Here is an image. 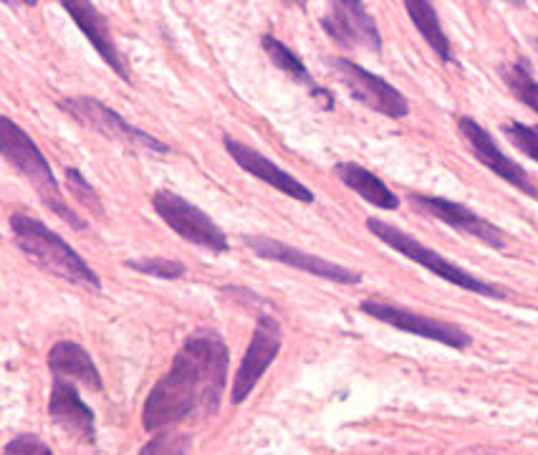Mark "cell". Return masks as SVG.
<instances>
[{
    "label": "cell",
    "instance_id": "cell-1",
    "mask_svg": "<svg viewBox=\"0 0 538 455\" xmlns=\"http://www.w3.org/2000/svg\"><path fill=\"white\" fill-rule=\"evenodd\" d=\"M228 344L213 329L190 334L172 367L152 387L142 410V425L147 433H162L182 423L190 415L210 418L218 413L228 375Z\"/></svg>",
    "mask_w": 538,
    "mask_h": 455
},
{
    "label": "cell",
    "instance_id": "cell-2",
    "mask_svg": "<svg viewBox=\"0 0 538 455\" xmlns=\"http://www.w3.org/2000/svg\"><path fill=\"white\" fill-rule=\"evenodd\" d=\"M11 233L16 246L43 268L46 273L64 279L74 286H84L91 291H102V281L94 273V268L59 236L48 228L41 220L31 218L26 213H13L11 215Z\"/></svg>",
    "mask_w": 538,
    "mask_h": 455
},
{
    "label": "cell",
    "instance_id": "cell-3",
    "mask_svg": "<svg viewBox=\"0 0 538 455\" xmlns=\"http://www.w3.org/2000/svg\"><path fill=\"white\" fill-rule=\"evenodd\" d=\"M0 150H3V157L31 182L36 195L41 198V203L46 205L51 213L64 218L76 231H86V220L81 218L79 213H74V208L64 200L59 180H56L54 170H51V165L46 162V157L41 155L36 142L28 137L26 129L18 127L11 117L0 119Z\"/></svg>",
    "mask_w": 538,
    "mask_h": 455
},
{
    "label": "cell",
    "instance_id": "cell-4",
    "mask_svg": "<svg viewBox=\"0 0 538 455\" xmlns=\"http://www.w3.org/2000/svg\"><path fill=\"white\" fill-rule=\"evenodd\" d=\"M367 228L379 238V241L387 243L389 248H395L397 253H402V256L410 258V261L420 263L422 268H427L430 273H435V276L445 279L448 284L458 286V289L470 291V294L488 296V299H506L508 296L506 291L498 289V286L478 279V276H473L470 271L455 266V263H450L448 258H443L437 251H432V248L422 246V243L415 241L410 233L400 231V228H395V225L384 223V220H379V218H369Z\"/></svg>",
    "mask_w": 538,
    "mask_h": 455
},
{
    "label": "cell",
    "instance_id": "cell-5",
    "mask_svg": "<svg viewBox=\"0 0 538 455\" xmlns=\"http://www.w3.org/2000/svg\"><path fill=\"white\" fill-rule=\"evenodd\" d=\"M152 205H155L157 215L185 241L195 243L200 248H208L213 253L230 251L228 236L215 225V220L200 208H195L192 203H187L185 198L172 193V190H157L152 195Z\"/></svg>",
    "mask_w": 538,
    "mask_h": 455
},
{
    "label": "cell",
    "instance_id": "cell-6",
    "mask_svg": "<svg viewBox=\"0 0 538 455\" xmlns=\"http://www.w3.org/2000/svg\"><path fill=\"white\" fill-rule=\"evenodd\" d=\"M329 64L334 69L336 79L347 86L349 94L372 112L384 114L389 119H402L410 114V102L405 99V94L389 81H384L382 76L372 74L364 66H359L357 61L344 59V56H334V59H329Z\"/></svg>",
    "mask_w": 538,
    "mask_h": 455
},
{
    "label": "cell",
    "instance_id": "cell-7",
    "mask_svg": "<svg viewBox=\"0 0 538 455\" xmlns=\"http://www.w3.org/2000/svg\"><path fill=\"white\" fill-rule=\"evenodd\" d=\"M59 107L64 109L66 114H71L79 124L94 129L96 134L109 137V140L122 142V145L127 147H137V150L142 152H170V147H167L165 142H160L157 137H152V134L142 132V129L132 127L127 119H122V114H117L112 107L99 102V99L71 97L59 102Z\"/></svg>",
    "mask_w": 538,
    "mask_h": 455
},
{
    "label": "cell",
    "instance_id": "cell-8",
    "mask_svg": "<svg viewBox=\"0 0 538 455\" xmlns=\"http://www.w3.org/2000/svg\"><path fill=\"white\" fill-rule=\"evenodd\" d=\"M359 309H362L364 314L372 316V319H377V322H384L389 324V327L400 329V332L432 339V342H440L450 349H458V352H463V349H468L470 344H473V337H470L463 327L450 322H440V319H432V316L420 314V311L402 309V306L395 304H384V301L377 299L362 301Z\"/></svg>",
    "mask_w": 538,
    "mask_h": 455
},
{
    "label": "cell",
    "instance_id": "cell-9",
    "mask_svg": "<svg viewBox=\"0 0 538 455\" xmlns=\"http://www.w3.org/2000/svg\"><path fill=\"white\" fill-rule=\"evenodd\" d=\"M278 352H281V327L273 316H261L258 327L253 332L251 344H248L243 362L238 367V375L233 382V402L240 405L253 390H256L258 380L266 375V370L276 362Z\"/></svg>",
    "mask_w": 538,
    "mask_h": 455
},
{
    "label": "cell",
    "instance_id": "cell-10",
    "mask_svg": "<svg viewBox=\"0 0 538 455\" xmlns=\"http://www.w3.org/2000/svg\"><path fill=\"white\" fill-rule=\"evenodd\" d=\"M246 246L251 248L256 256L268 258V261L286 263L291 268H299V271L311 273V276H319V279L334 281V284H359L362 281V273L352 271V268H344L339 263H331L326 258L314 256V253H306L301 248H293L288 243L276 241V238L268 236H246Z\"/></svg>",
    "mask_w": 538,
    "mask_h": 455
},
{
    "label": "cell",
    "instance_id": "cell-11",
    "mask_svg": "<svg viewBox=\"0 0 538 455\" xmlns=\"http://www.w3.org/2000/svg\"><path fill=\"white\" fill-rule=\"evenodd\" d=\"M458 127H460V132H463L465 142L470 145V150H473V157L480 162V165L488 167L493 175L506 180L508 185L518 188L521 193L531 195V198H538V188H536V182L531 180V175H528L518 162H513L511 157H508L506 152L496 145V140H493L491 132H488L483 124L475 122L473 117H460Z\"/></svg>",
    "mask_w": 538,
    "mask_h": 455
},
{
    "label": "cell",
    "instance_id": "cell-12",
    "mask_svg": "<svg viewBox=\"0 0 538 455\" xmlns=\"http://www.w3.org/2000/svg\"><path fill=\"white\" fill-rule=\"evenodd\" d=\"M321 28L344 49H367L374 54L382 51L377 23L359 0H336L329 16L321 18Z\"/></svg>",
    "mask_w": 538,
    "mask_h": 455
},
{
    "label": "cell",
    "instance_id": "cell-13",
    "mask_svg": "<svg viewBox=\"0 0 538 455\" xmlns=\"http://www.w3.org/2000/svg\"><path fill=\"white\" fill-rule=\"evenodd\" d=\"M410 203L415 205V208H420L422 213L432 215V218H437V220H443L445 225H450V228H455V231L465 233V236L478 238V241L485 243V246L498 248V251L506 248V236H503V231L498 228V225H493L491 220L480 218L478 213H473V210L465 208V205L455 203V200L437 198V195L412 193Z\"/></svg>",
    "mask_w": 538,
    "mask_h": 455
},
{
    "label": "cell",
    "instance_id": "cell-14",
    "mask_svg": "<svg viewBox=\"0 0 538 455\" xmlns=\"http://www.w3.org/2000/svg\"><path fill=\"white\" fill-rule=\"evenodd\" d=\"M225 150H228V155L233 157L235 165L243 167L246 172H251V175L258 177V180L268 182V185L276 188L278 193L288 195V198H293V200H301V203H314V193L306 188L304 182H299L293 175H288L286 170H281L276 162L263 157L261 152L253 150V147H248V145H243V142L228 137V140H225Z\"/></svg>",
    "mask_w": 538,
    "mask_h": 455
},
{
    "label": "cell",
    "instance_id": "cell-15",
    "mask_svg": "<svg viewBox=\"0 0 538 455\" xmlns=\"http://www.w3.org/2000/svg\"><path fill=\"white\" fill-rule=\"evenodd\" d=\"M48 415L59 428H64L71 438L81 440V443H96V418L94 410L86 405L79 397L71 382L56 380L51 400H48Z\"/></svg>",
    "mask_w": 538,
    "mask_h": 455
},
{
    "label": "cell",
    "instance_id": "cell-16",
    "mask_svg": "<svg viewBox=\"0 0 538 455\" xmlns=\"http://www.w3.org/2000/svg\"><path fill=\"white\" fill-rule=\"evenodd\" d=\"M61 6L69 11V16L74 18L76 26L81 28L86 38L91 41V46L96 49V54L102 56L109 66L114 69V74L122 76L124 81H129L127 64H124L122 54H119L117 43H114L112 31H109L107 18L102 16V11H96L94 3H86V0H64Z\"/></svg>",
    "mask_w": 538,
    "mask_h": 455
},
{
    "label": "cell",
    "instance_id": "cell-17",
    "mask_svg": "<svg viewBox=\"0 0 538 455\" xmlns=\"http://www.w3.org/2000/svg\"><path fill=\"white\" fill-rule=\"evenodd\" d=\"M48 370L54 372L56 380L81 382V385H86L94 392L104 390L102 375L96 370L94 359H91V354L76 342L54 344L51 352H48Z\"/></svg>",
    "mask_w": 538,
    "mask_h": 455
},
{
    "label": "cell",
    "instance_id": "cell-18",
    "mask_svg": "<svg viewBox=\"0 0 538 455\" xmlns=\"http://www.w3.org/2000/svg\"><path fill=\"white\" fill-rule=\"evenodd\" d=\"M334 172L349 190H354L359 198L372 203L374 208L382 210L400 208V198H397V195L392 193L372 170H367V167L357 165V162H339V165L334 167Z\"/></svg>",
    "mask_w": 538,
    "mask_h": 455
},
{
    "label": "cell",
    "instance_id": "cell-19",
    "mask_svg": "<svg viewBox=\"0 0 538 455\" xmlns=\"http://www.w3.org/2000/svg\"><path fill=\"white\" fill-rule=\"evenodd\" d=\"M405 11H407V16L412 18V23L417 26V31L422 33V38L430 43L432 51L440 56V61L453 64L455 61L453 46H450V38L445 36L443 23H440V18H437L435 6L427 3V0H405Z\"/></svg>",
    "mask_w": 538,
    "mask_h": 455
},
{
    "label": "cell",
    "instance_id": "cell-20",
    "mask_svg": "<svg viewBox=\"0 0 538 455\" xmlns=\"http://www.w3.org/2000/svg\"><path fill=\"white\" fill-rule=\"evenodd\" d=\"M261 46H263V51L268 54V59H271L273 64L278 66V69L286 71V74L291 76V79L299 81V84L309 86L311 91L316 89L314 79H311V74H309V69L304 66V61L296 56V51L288 49L286 43H281L278 38H273V36H263Z\"/></svg>",
    "mask_w": 538,
    "mask_h": 455
},
{
    "label": "cell",
    "instance_id": "cell-21",
    "mask_svg": "<svg viewBox=\"0 0 538 455\" xmlns=\"http://www.w3.org/2000/svg\"><path fill=\"white\" fill-rule=\"evenodd\" d=\"M503 81L511 89L513 97L518 99L521 104H526L531 112L538 114V81L533 79L531 69L523 61H516V64L503 66Z\"/></svg>",
    "mask_w": 538,
    "mask_h": 455
},
{
    "label": "cell",
    "instance_id": "cell-22",
    "mask_svg": "<svg viewBox=\"0 0 538 455\" xmlns=\"http://www.w3.org/2000/svg\"><path fill=\"white\" fill-rule=\"evenodd\" d=\"M192 450V438L187 433H165L150 440L139 450V455H190Z\"/></svg>",
    "mask_w": 538,
    "mask_h": 455
},
{
    "label": "cell",
    "instance_id": "cell-23",
    "mask_svg": "<svg viewBox=\"0 0 538 455\" xmlns=\"http://www.w3.org/2000/svg\"><path fill=\"white\" fill-rule=\"evenodd\" d=\"M127 268L137 273H147L155 279H182L185 276V266L172 258H144V261H127Z\"/></svg>",
    "mask_w": 538,
    "mask_h": 455
},
{
    "label": "cell",
    "instance_id": "cell-24",
    "mask_svg": "<svg viewBox=\"0 0 538 455\" xmlns=\"http://www.w3.org/2000/svg\"><path fill=\"white\" fill-rule=\"evenodd\" d=\"M503 132H506L508 140L518 147L526 157H531L533 162H538V127L523 122H508L503 124Z\"/></svg>",
    "mask_w": 538,
    "mask_h": 455
},
{
    "label": "cell",
    "instance_id": "cell-25",
    "mask_svg": "<svg viewBox=\"0 0 538 455\" xmlns=\"http://www.w3.org/2000/svg\"><path fill=\"white\" fill-rule=\"evenodd\" d=\"M66 182H69V188L74 190V195L81 200L84 208H89L94 215H104L102 200H99V195L94 193V188H91L89 182H86V177L81 175L79 170L69 167V170H66Z\"/></svg>",
    "mask_w": 538,
    "mask_h": 455
},
{
    "label": "cell",
    "instance_id": "cell-26",
    "mask_svg": "<svg viewBox=\"0 0 538 455\" xmlns=\"http://www.w3.org/2000/svg\"><path fill=\"white\" fill-rule=\"evenodd\" d=\"M6 455H54V453H51V448H48L41 438H36L33 433H23L16 435L13 440H8Z\"/></svg>",
    "mask_w": 538,
    "mask_h": 455
},
{
    "label": "cell",
    "instance_id": "cell-27",
    "mask_svg": "<svg viewBox=\"0 0 538 455\" xmlns=\"http://www.w3.org/2000/svg\"><path fill=\"white\" fill-rule=\"evenodd\" d=\"M311 94H314V99L321 104V109H326V112H329V109L334 107V97H331V94L326 89H321V86H316V89L311 91Z\"/></svg>",
    "mask_w": 538,
    "mask_h": 455
},
{
    "label": "cell",
    "instance_id": "cell-28",
    "mask_svg": "<svg viewBox=\"0 0 538 455\" xmlns=\"http://www.w3.org/2000/svg\"><path fill=\"white\" fill-rule=\"evenodd\" d=\"M536 46H538V41H536Z\"/></svg>",
    "mask_w": 538,
    "mask_h": 455
}]
</instances>
